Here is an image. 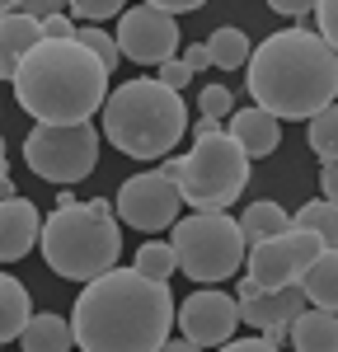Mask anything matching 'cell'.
<instances>
[{
    "label": "cell",
    "instance_id": "cell-10",
    "mask_svg": "<svg viewBox=\"0 0 338 352\" xmlns=\"http://www.w3.org/2000/svg\"><path fill=\"white\" fill-rule=\"evenodd\" d=\"M117 47L137 66H165L169 56L183 47V33H179L169 10H155V5L141 0L137 10H127L117 19Z\"/></svg>",
    "mask_w": 338,
    "mask_h": 352
},
{
    "label": "cell",
    "instance_id": "cell-14",
    "mask_svg": "<svg viewBox=\"0 0 338 352\" xmlns=\"http://www.w3.org/2000/svg\"><path fill=\"white\" fill-rule=\"evenodd\" d=\"M43 38H47V33H43V19H38V14H28V10H10V14L0 19V76L14 80L19 61H24Z\"/></svg>",
    "mask_w": 338,
    "mask_h": 352
},
{
    "label": "cell",
    "instance_id": "cell-29",
    "mask_svg": "<svg viewBox=\"0 0 338 352\" xmlns=\"http://www.w3.org/2000/svg\"><path fill=\"white\" fill-rule=\"evenodd\" d=\"M155 80L174 85V89H188V80H193V66H188V61H174V56H169L165 66H155Z\"/></svg>",
    "mask_w": 338,
    "mask_h": 352
},
{
    "label": "cell",
    "instance_id": "cell-4",
    "mask_svg": "<svg viewBox=\"0 0 338 352\" xmlns=\"http://www.w3.org/2000/svg\"><path fill=\"white\" fill-rule=\"evenodd\" d=\"M183 132H188L183 89L155 80V76L117 85L104 104V136L113 151H122L132 160H165L183 141Z\"/></svg>",
    "mask_w": 338,
    "mask_h": 352
},
{
    "label": "cell",
    "instance_id": "cell-32",
    "mask_svg": "<svg viewBox=\"0 0 338 352\" xmlns=\"http://www.w3.org/2000/svg\"><path fill=\"white\" fill-rule=\"evenodd\" d=\"M71 0H24L19 10H28V14H38V19H52V14H61Z\"/></svg>",
    "mask_w": 338,
    "mask_h": 352
},
{
    "label": "cell",
    "instance_id": "cell-23",
    "mask_svg": "<svg viewBox=\"0 0 338 352\" xmlns=\"http://www.w3.org/2000/svg\"><path fill=\"white\" fill-rule=\"evenodd\" d=\"M306 136H310V151H315L319 160H338V104H329L324 113H315Z\"/></svg>",
    "mask_w": 338,
    "mask_h": 352
},
{
    "label": "cell",
    "instance_id": "cell-1",
    "mask_svg": "<svg viewBox=\"0 0 338 352\" xmlns=\"http://www.w3.org/2000/svg\"><path fill=\"white\" fill-rule=\"evenodd\" d=\"M71 324L84 352H160L174 329V292L141 268H109L84 282Z\"/></svg>",
    "mask_w": 338,
    "mask_h": 352
},
{
    "label": "cell",
    "instance_id": "cell-31",
    "mask_svg": "<svg viewBox=\"0 0 338 352\" xmlns=\"http://www.w3.org/2000/svg\"><path fill=\"white\" fill-rule=\"evenodd\" d=\"M43 33H47V38H61V43H66V38H76L80 28L71 24L66 14H52V19H43Z\"/></svg>",
    "mask_w": 338,
    "mask_h": 352
},
{
    "label": "cell",
    "instance_id": "cell-36",
    "mask_svg": "<svg viewBox=\"0 0 338 352\" xmlns=\"http://www.w3.org/2000/svg\"><path fill=\"white\" fill-rule=\"evenodd\" d=\"M216 132H221V118H207V113H202V118L193 122V136H197V141H202V136H216Z\"/></svg>",
    "mask_w": 338,
    "mask_h": 352
},
{
    "label": "cell",
    "instance_id": "cell-21",
    "mask_svg": "<svg viewBox=\"0 0 338 352\" xmlns=\"http://www.w3.org/2000/svg\"><path fill=\"white\" fill-rule=\"evenodd\" d=\"M240 226H245V240L258 244V240H268V235H282L291 221H286V212H282L278 202H249L245 217H240Z\"/></svg>",
    "mask_w": 338,
    "mask_h": 352
},
{
    "label": "cell",
    "instance_id": "cell-22",
    "mask_svg": "<svg viewBox=\"0 0 338 352\" xmlns=\"http://www.w3.org/2000/svg\"><path fill=\"white\" fill-rule=\"evenodd\" d=\"M291 226H306L315 235H324V244H338V202H329V197L306 202V207L291 217Z\"/></svg>",
    "mask_w": 338,
    "mask_h": 352
},
{
    "label": "cell",
    "instance_id": "cell-33",
    "mask_svg": "<svg viewBox=\"0 0 338 352\" xmlns=\"http://www.w3.org/2000/svg\"><path fill=\"white\" fill-rule=\"evenodd\" d=\"M183 61L193 66V76H202V71L212 66V47H207V43H193V47H183Z\"/></svg>",
    "mask_w": 338,
    "mask_h": 352
},
{
    "label": "cell",
    "instance_id": "cell-24",
    "mask_svg": "<svg viewBox=\"0 0 338 352\" xmlns=\"http://www.w3.org/2000/svg\"><path fill=\"white\" fill-rule=\"evenodd\" d=\"M137 268L150 272V277H160V282H169L174 268H179V254H174V244L150 240V244H141V249H137Z\"/></svg>",
    "mask_w": 338,
    "mask_h": 352
},
{
    "label": "cell",
    "instance_id": "cell-30",
    "mask_svg": "<svg viewBox=\"0 0 338 352\" xmlns=\"http://www.w3.org/2000/svg\"><path fill=\"white\" fill-rule=\"evenodd\" d=\"M315 5L319 0H268V10H278L286 19H306V14H315Z\"/></svg>",
    "mask_w": 338,
    "mask_h": 352
},
{
    "label": "cell",
    "instance_id": "cell-7",
    "mask_svg": "<svg viewBox=\"0 0 338 352\" xmlns=\"http://www.w3.org/2000/svg\"><path fill=\"white\" fill-rule=\"evenodd\" d=\"M249 160L254 155L230 132L202 136L183 155V174H179L183 202L197 207V212H225L230 202H240V192L249 188Z\"/></svg>",
    "mask_w": 338,
    "mask_h": 352
},
{
    "label": "cell",
    "instance_id": "cell-34",
    "mask_svg": "<svg viewBox=\"0 0 338 352\" xmlns=\"http://www.w3.org/2000/svg\"><path fill=\"white\" fill-rule=\"evenodd\" d=\"M324 169H319V188H324V197L329 202H338V160H319Z\"/></svg>",
    "mask_w": 338,
    "mask_h": 352
},
{
    "label": "cell",
    "instance_id": "cell-11",
    "mask_svg": "<svg viewBox=\"0 0 338 352\" xmlns=\"http://www.w3.org/2000/svg\"><path fill=\"white\" fill-rule=\"evenodd\" d=\"M240 320H245L240 315V296H225L216 287H202V292H193L179 305V329L193 338L197 348H225Z\"/></svg>",
    "mask_w": 338,
    "mask_h": 352
},
{
    "label": "cell",
    "instance_id": "cell-5",
    "mask_svg": "<svg viewBox=\"0 0 338 352\" xmlns=\"http://www.w3.org/2000/svg\"><path fill=\"white\" fill-rule=\"evenodd\" d=\"M109 197H94V202H71V207H56L52 217L43 221V258L56 277L66 282H94L99 272L117 268V254H122V230L113 221Z\"/></svg>",
    "mask_w": 338,
    "mask_h": 352
},
{
    "label": "cell",
    "instance_id": "cell-19",
    "mask_svg": "<svg viewBox=\"0 0 338 352\" xmlns=\"http://www.w3.org/2000/svg\"><path fill=\"white\" fill-rule=\"evenodd\" d=\"M301 287H306L310 305H324V310H338V244H329L315 263H310V272L301 277Z\"/></svg>",
    "mask_w": 338,
    "mask_h": 352
},
{
    "label": "cell",
    "instance_id": "cell-3",
    "mask_svg": "<svg viewBox=\"0 0 338 352\" xmlns=\"http://www.w3.org/2000/svg\"><path fill=\"white\" fill-rule=\"evenodd\" d=\"M109 66L80 38H43L14 71V99L33 122H89L109 104Z\"/></svg>",
    "mask_w": 338,
    "mask_h": 352
},
{
    "label": "cell",
    "instance_id": "cell-9",
    "mask_svg": "<svg viewBox=\"0 0 338 352\" xmlns=\"http://www.w3.org/2000/svg\"><path fill=\"white\" fill-rule=\"evenodd\" d=\"M179 207H183V188L165 169L137 174V179H127L117 188V217H122V226H137V230H165V226H174Z\"/></svg>",
    "mask_w": 338,
    "mask_h": 352
},
{
    "label": "cell",
    "instance_id": "cell-2",
    "mask_svg": "<svg viewBox=\"0 0 338 352\" xmlns=\"http://www.w3.org/2000/svg\"><path fill=\"white\" fill-rule=\"evenodd\" d=\"M249 99L282 122H310L338 99V52L310 28L263 38L249 56Z\"/></svg>",
    "mask_w": 338,
    "mask_h": 352
},
{
    "label": "cell",
    "instance_id": "cell-35",
    "mask_svg": "<svg viewBox=\"0 0 338 352\" xmlns=\"http://www.w3.org/2000/svg\"><path fill=\"white\" fill-rule=\"evenodd\" d=\"M146 5H155V10H169V14H193V10H202L207 0H146Z\"/></svg>",
    "mask_w": 338,
    "mask_h": 352
},
{
    "label": "cell",
    "instance_id": "cell-20",
    "mask_svg": "<svg viewBox=\"0 0 338 352\" xmlns=\"http://www.w3.org/2000/svg\"><path fill=\"white\" fill-rule=\"evenodd\" d=\"M207 47H212V66H221V71H240V66H249V33H240V28H216L212 38H207Z\"/></svg>",
    "mask_w": 338,
    "mask_h": 352
},
{
    "label": "cell",
    "instance_id": "cell-17",
    "mask_svg": "<svg viewBox=\"0 0 338 352\" xmlns=\"http://www.w3.org/2000/svg\"><path fill=\"white\" fill-rule=\"evenodd\" d=\"M28 320H33L28 287L14 272H5V277H0V343H19V333H24Z\"/></svg>",
    "mask_w": 338,
    "mask_h": 352
},
{
    "label": "cell",
    "instance_id": "cell-13",
    "mask_svg": "<svg viewBox=\"0 0 338 352\" xmlns=\"http://www.w3.org/2000/svg\"><path fill=\"white\" fill-rule=\"evenodd\" d=\"M33 244H43V217H38V207L28 197L14 192L0 207V258L14 263V258H24Z\"/></svg>",
    "mask_w": 338,
    "mask_h": 352
},
{
    "label": "cell",
    "instance_id": "cell-37",
    "mask_svg": "<svg viewBox=\"0 0 338 352\" xmlns=\"http://www.w3.org/2000/svg\"><path fill=\"white\" fill-rule=\"evenodd\" d=\"M0 5H5V14H10V10H19V5H24V0H0Z\"/></svg>",
    "mask_w": 338,
    "mask_h": 352
},
{
    "label": "cell",
    "instance_id": "cell-27",
    "mask_svg": "<svg viewBox=\"0 0 338 352\" xmlns=\"http://www.w3.org/2000/svg\"><path fill=\"white\" fill-rule=\"evenodd\" d=\"M197 109L207 113V118H225V113H235V99H230V89H225V85H207V89H202V99H197Z\"/></svg>",
    "mask_w": 338,
    "mask_h": 352
},
{
    "label": "cell",
    "instance_id": "cell-16",
    "mask_svg": "<svg viewBox=\"0 0 338 352\" xmlns=\"http://www.w3.org/2000/svg\"><path fill=\"white\" fill-rule=\"evenodd\" d=\"M286 338H291V348H301V352H338V310L306 305L291 320Z\"/></svg>",
    "mask_w": 338,
    "mask_h": 352
},
{
    "label": "cell",
    "instance_id": "cell-12",
    "mask_svg": "<svg viewBox=\"0 0 338 352\" xmlns=\"http://www.w3.org/2000/svg\"><path fill=\"white\" fill-rule=\"evenodd\" d=\"M235 296H240V315H245V324L263 329V333H286L291 320L310 305V296H306L301 282H291V287H258L254 277H245Z\"/></svg>",
    "mask_w": 338,
    "mask_h": 352
},
{
    "label": "cell",
    "instance_id": "cell-28",
    "mask_svg": "<svg viewBox=\"0 0 338 352\" xmlns=\"http://www.w3.org/2000/svg\"><path fill=\"white\" fill-rule=\"evenodd\" d=\"M315 19H319V38L338 52V0H319L315 5Z\"/></svg>",
    "mask_w": 338,
    "mask_h": 352
},
{
    "label": "cell",
    "instance_id": "cell-26",
    "mask_svg": "<svg viewBox=\"0 0 338 352\" xmlns=\"http://www.w3.org/2000/svg\"><path fill=\"white\" fill-rule=\"evenodd\" d=\"M71 14L84 24H104V19H122L127 0H71Z\"/></svg>",
    "mask_w": 338,
    "mask_h": 352
},
{
    "label": "cell",
    "instance_id": "cell-15",
    "mask_svg": "<svg viewBox=\"0 0 338 352\" xmlns=\"http://www.w3.org/2000/svg\"><path fill=\"white\" fill-rule=\"evenodd\" d=\"M230 136L249 151L254 160H263V155H273L278 151V141H282V118H273L268 109H240V113H230Z\"/></svg>",
    "mask_w": 338,
    "mask_h": 352
},
{
    "label": "cell",
    "instance_id": "cell-8",
    "mask_svg": "<svg viewBox=\"0 0 338 352\" xmlns=\"http://www.w3.org/2000/svg\"><path fill=\"white\" fill-rule=\"evenodd\" d=\"M24 164L56 188H71L99 164V127L94 122H38L24 136Z\"/></svg>",
    "mask_w": 338,
    "mask_h": 352
},
{
    "label": "cell",
    "instance_id": "cell-18",
    "mask_svg": "<svg viewBox=\"0 0 338 352\" xmlns=\"http://www.w3.org/2000/svg\"><path fill=\"white\" fill-rule=\"evenodd\" d=\"M19 343H24V352H66L76 343V324L61 315H33L19 333Z\"/></svg>",
    "mask_w": 338,
    "mask_h": 352
},
{
    "label": "cell",
    "instance_id": "cell-6",
    "mask_svg": "<svg viewBox=\"0 0 338 352\" xmlns=\"http://www.w3.org/2000/svg\"><path fill=\"white\" fill-rule=\"evenodd\" d=\"M169 244L179 254V272L193 277L197 287H216L225 277H235V268L249 254L245 226L230 221L225 212H197V217L174 221V240Z\"/></svg>",
    "mask_w": 338,
    "mask_h": 352
},
{
    "label": "cell",
    "instance_id": "cell-25",
    "mask_svg": "<svg viewBox=\"0 0 338 352\" xmlns=\"http://www.w3.org/2000/svg\"><path fill=\"white\" fill-rule=\"evenodd\" d=\"M76 38H80V43L89 47V52H99V61H104L109 71H117V61H122V47H117V33H104L99 24H84L80 33H76Z\"/></svg>",
    "mask_w": 338,
    "mask_h": 352
}]
</instances>
